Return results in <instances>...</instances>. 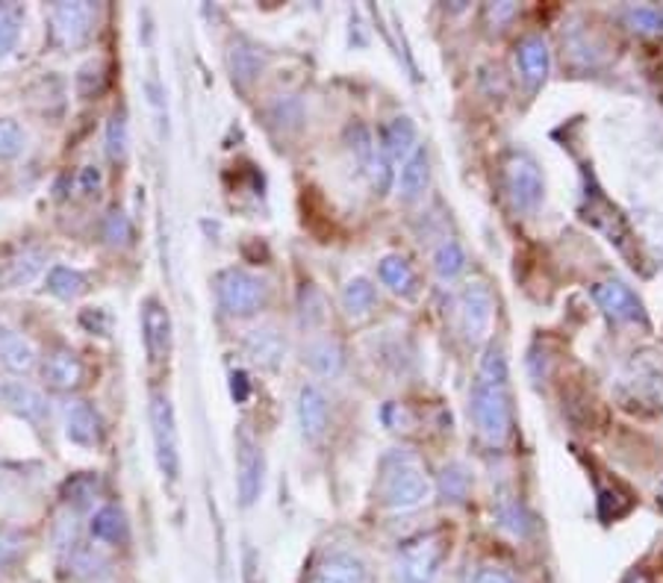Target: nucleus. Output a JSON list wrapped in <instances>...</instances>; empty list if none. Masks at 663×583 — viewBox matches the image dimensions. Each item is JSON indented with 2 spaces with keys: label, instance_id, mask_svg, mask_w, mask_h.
I'll list each match as a JSON object with an SVG mask.
<instances>
[{
  "label": "nucleus",
  "instance_id": "nucleus-9",
  "mask_svg": "<svg viewBox=\"0 0 663 583\" xmlns=\"http://www.w3.org/2000/svg\"><path fill=\"white\" fill-rule=\"evenodd\" d=\"M504 190L517 209H534L543 197V174L526 154L508 156L504 163Z\"/></svg>",
  "mask_w": 663,
  "mask_h": 583
},
{
  "label": "nucleus",
  "instance_id": "nucleus-13",
  "mask_svg": "<svg viewBox=\"0 0 663 583\" xmlns=\"http://www.w3.org/2000/svg\"><path fill=\"white\" fill-rule=\"evenodd\" d=\"M0 403L9 412H16L18 419L30 421V425H42L48 419V401L39 389L27 387L21 380H9L0 383Z\"/></svg>",
  "mask_w": 663,
  "mask_h": 583
},
{
  "label": "nucleus",
  "instance_id": "nucleus-16",
  "mask_svg": "<svg viewBox=\"0 0 663 583\" xmlns=\"http://www.w3.org/2000/svg\"><path fill=\"white\" fill-rule=\"evenodd\" d=\"M310 583H369V569L348 551H336L316 563Z\"/></svg>",
  "mask_w": 663,
  "mask_h": 583
},
{
  "label": "nucleus",
  "instance_id": "nucleus-21",
  "mask_svg": "<svg viewBox=\"0 0 663 583\" xmlns=\"http://www.w3.org/2000/svg\"><path fill=\"white\" fill-rule=\"evenodd\" d=\"M416 124L410 119H392L384 127V136H380V151L387 156L389 163H405L407 156L416 151Z\"/></svg>",
  "mask_w": 663,
  "mask_h": 583
},
{
  "label": "nucleus",
  "instance_id": "nucleus-1",
  "mask_svg": "<svg viewBox=\"0 0 663 583\" xmlns=\"http://www.w3.org/2000/svg\"><path fill=\"white\" fill-rule=\"evenodd\" d=\"M472 419L487 446H504L513 425L510 410V375L501 348H487L472 387Z\"/></svg>",
  "mask_w": 663,
  "mask_h": 583
},
{
  "label": "nucleus",
  "instance_id": "nucleus-46",
  "mask_svg": "<svg viewBox=\"0 0 663 583\" xmlns=\"http://www.w3.org/2000/svg\"><path fill=\"white\" fill-rule=\"evenodd\" d=\"M657 504H661V507H663V481H661V483H657Z\"/></svg>",
  "mask_w": 663,
  "mask_h": 583
},
{
  "label": "nucleus",
  "instance_id": "nucleus-2",
  "mask_svg": "<svg viewBox=\"0 0 663 583\" xmlns=\"http://www.w3.org/2000/svg\"><path fill=\"white\" fill-rule=\"evenodd\" d=\"M431 495V481L419 454L407 448H392L378 463V501L392 513H407L425 504Z\"/></svg>",
  "mask_w": 663,
  "mask_h": 583
},
{
  "label": "nucleus",
  "instance_id": "nucleus-40",
  "mask_svg": "<svg viewBox=\"0 0 663 583\" xmlns=\"http://www.w3.org/2000/svg\"><path fill=\"white\" fill-rule=\"evenodd\" d=\"M95 495H98V478H92V474H80V478L65 483V501H69V504L74 501L78 507H86Z\"/></svg>",
  "mask_w": 663,
  "mask_h": 583
},
{
  "label": "nucleus",
  "instance_id": "nucleus-12",
  "mask_svg": "<svg viewBox=\"0 0 663 583\" xmlns=\"http://www.w3.org/2000/svg\"><path fill=\"white\" fill-rule=\"evenodd\" d=\"M142 330H145V348L151 362H163L172 351V316L160 300H145L142 309Z\"/></svg>",
  "mask_w": 663,
  "mask_h": 583
},
{
  "label": "nucleus",
  "instance_id": "nucleus-25",
  "mask_svg": "<svg viewBox=\"0 0 663 583\" xmlns=\"http://www.w3.org/2000/svg\"><path fill=\"white\" fill-rule=\"evenodd\" d=\"M227 65H231L233 80L239 86H248L251 80H257V74L263 71V53L248 42H233L231 53H227Z\"/></svg>",
  "mask_w": 663,
  "mask_h": 583
},
{
  "label": "nucleus",
  "instance_id": "nucleus-14",
  "mask_svg": "<svg viewBox=\"0 0 663 583\" xmlns=\"http://www.w3.org/2000/svg\"><path fill=\"white\" fill-rule=\"evenodd\" d=\"M42 378L53 392H71V389H78L83 383L86 369H83V362H80V357L71 348H57L44 360Z\"/></svg>",
  "mask_w": 663,
  "mask_h": 583
},
{
  "label": "nucleus",
  "instance_id": "nucleus-7",
  "mask_svg": "<svg viewBox=\"0 0 663 583\" xmlns=\"http://www.w3.org/2000/svg\"><path fill=\"white\" fill-rule=\"evenodd\" d=\"M457 309H460V327H463L466 339L472 345L487 342L492 330V313H496V298H492L490 286L483 280L463 286Z\"/></svg>",
  "mask_w": 663,
  "mask_h": 583
},
{
  "label": "nucleus",
  "instance_id": "nucleus-35",
  "mask_svg": "<svg viewBox=\"0 0 663 583\" xmlns=\"http://www.w3.org/2000/svg\"><path fill=\"white\" fill-rule=\"evenodd\" d=\"M625 24L640 35H661L663 12L657 7H631L629 12H625Z\"/></svg>",
  "mask_w": 663,
  "mask_h": 583
},
{
  "label": "nucleus",
  "instance_id": "nucleus-10",
  "mask_svg": "<svg viewBox=\"0 0 663 583\" xmlns=\"http://www.w3.org/2000/svg\"><path fill=\"white\" fill-rule=\"evenodd\" d=\"M595 304L602 307V313L613 321H646L643 304L634 292L620 280H604L593 289Z\"/></svg>",
  "mask_w": 663,
  "mask_h": 583
},
{
  "label": "nucleus",
  "instance_id": "nucleus-26",
  "mask_svg": "<svg viewBox=\"0 0 663 583\" xmlns=\"http://www.w3.org/2000/svg\"><path fill=\"white\" fill-rule=\"evenodd\" d=\"M86 289H89V277L83 275V272H78V268L53 266L51 272H48V292L57 295V298L62 300L80 298Z\"/></svg>",
  "mask_w": 663,
  "mask_h": 583
},
{
  "label": "nucleus",
  "instance_id": "nucleus-18",
  "mask_svg": "<svg viewBox=\"0 0 663 583\" xmlns=\"http://www.w3.org/2000/svg\"><path fill=\"white\" fill-rule=\"evenodd\" d=\"M35 348L12 327H0V366L12 375H30L35 369Z\"/></svg>",
  "mask_w": 663,
  "mask_h": 583
},
{
  "label": "nucleus",
  "instance_id": "nucleus-23",
  "mask_svg": "<svg viewBox=\"0 0 663 583\" xmlns=\"http://www.w3.org/2000/svg\"><path fill=\"white\" fill-rule=\"evenodd\" d=\"M245 348H248L251 360L259 362V366H266V369H275L277 362L284 360V351H286L284 339H280V334L272 330V327L251 330V336L245 339Z\"/></svg>",
  "mask_w": 663,
  "mask_h": 583
},
{
  "label": "nucleus",
  "instance_id": "nucleus-22",
  "mask_svg": "<svg viewBox=\"0 0 663 583\" xmlns=\"http://www.w3.org/2000/svg\"><path fill=\"white\" fill-rule=\"evenodd\" d=\"M378 275L384 286H389V292H396L401 298H414L419 292V277H416L414 266L405 257H398V254H389V257L380 259Z\"/></svg>",
  "mask_w": 663,
  "mask_h": 583
},
{
  "label": "nucleus",
  "instance_id": "nucleus-47",
  "mask_svg": "<svg viewBox=\"0 0 663 583\" xmlns=\"http://www.w3.org/2000/svg\"><path fill=\"white\" fill-rule=\"evenodd\" d=\"M629 583H649V581H646V575H634Z\"/></svg>",
  "mask_w": 663,
  "mask_h": 583
},
{
  "label": "nucleus",
  "instance_id": "nucleus-11",
  "mask_svg": "<svg viewBox=\"0 0 663 583\" xmlns=\"http://www.w3.org/2000/svg\"><path fill=\"white\" fill-rule=\"evenodd\" d=\"M549 65H552V57H549V44L543 35H526L517 44V71L531 92L543 86L549 78Z\"/></svg>",
  "mask_w": 663,
  "mask_h": 583
},
{
  "label": "nucleus",
  "instance_id": "nucleus-28",
  "mask_svg": "<svg viewBox=\"0 0 663 583\" xmlns=\"http://www.w3.org/2000/svg\"><path fill=\"white\" fill-rule=\"evenodd\" d=\"M69 569L71 575H78L80 581H92V577L104 575L106 572V558L101 551H95L92 545H71L69 549Z\"/></svg>",
  "mask_w": 663,
  "mask_h": 583
},
{
  "label": "nucleus",
  "instance_id": "nucleus-37",
  "mask_svg": "<svg viewBox=\"0 0 663 583\" xmlns=\"http://www.w3.org/2000/svg\"><path fill=\"white\" fill-rule=\"evenodd\" d=\"M104 239L112 248H124L133 239V224L121 209H110L104 218Z\"/></svg>",
  "mask_w": 663,
  "mask_h": 583
},
{
  "label": "nucleus",
  "instance_id": "nucleus-4",
  "mask_svg": "<svg viewBox=\"0 0 663 583\" xmlns=\"http://www.w3.org/2000/svg\"><path fill=\"white\" fill-rule=\"evenodd\" d=\"M216 295L227 316H254L266 307L268 286L245 268H224L216 277Z\"/></svg>",
  "mask_w": 663,
  "mask_h": 583
},
{
  "label": "nucleus",
  "instance_id": "nucleus-24",
  "mask_svg": "<svg viewBox=\"0 0 663 583\" xmlns=\"http://www.w3.org/2000/svg\"><path fill=\"white\" fill-rule=\"evenodd\" d=\"M89 531H92V536L98 542H104V545H121V542L128 540V519L121 513V507L106 504L92 515Z\"/></svg>",
  "mask_w": 663,
  "mask_h": 583
},
{
  "label": "nucleus",
  "instance_id": "nucleus-38",
  "mask_svg": "<svg viewBox=\"0 0 663 583\" xmlns=\"http://www.w3.org/2000/svg\"><path fill=\"white\" fill-rule=\"evenodd\" d=\"M27 145V136L21 124L12 119H0V160H16Z\"/></svg>",
  "mask_w": 663,
  "mask_h": 583
},
{
  "label": "nucleus",
  "instance_id": "nucleus-36",
  "mask_svg": "<svg viewBox=\"0 0 663 583\" xmlns=\"http://www.w3.org/2000/svg\"><path fill=\"white\" fill-rule=\"evenodd\" d=\"M106 89V62L92 60L78 71V95L98 98Z\"/></svg>",
  "mask_w": 663,
  "mask_h": 583
},
{
  "label": "nucleus",
  "instance_id": "nucleus-31",
  "mask_svg": "<svg viewBox=\"0 0 663 583\" xmlns=\"http://www.w3.org/2000/svg\"><path fill=\"white\" fill-rule=\"evenodd\" d=\"M469 489H472V478L466 472L463 466H446L440 474V495L442 501H451V504H460L469 495Z\"/></svg>",
  "mask_w": 663,
  "mask_h": 583
},
{
  "label": "nucleus",
  "instance_id": "nucleus-5",
  "mask_svg": "<svg viewBox=\"0 0 663 583\" xmlns=\"http://www.w3.org/2000/svg\"><path fill=\"white\" fill-rule=\"evenodd\" d=\"M151 433H154V451L160 472L169 481H177V474H181V437H177L174 407L163 392L151 395Z\"/></svg>",
  "mask_w": 663,
  "mask_h": 583
},
{
  "label": "nucleus",
  "instance_id": "nucleus-43",
  "mask_svg": "<svg viewBox=\"0 0 663 583\" xmlns=\"http://www.w3.org/2000/svg\"><path fill=\"white\" fill-rule=\"evenodd\" d=\"M519 12V7L517 3H490V7H487V18H490L492 21V27H504L510 21V18L517 16Z\"/></svg>",
  "mask_w": 663,
  "mask_h": 583
},
{
  "label": "nucleus",
  "instance_id": "nucleus-39",
  "mask_svg": "<svg viewBox=\"0 0 663 583\" xmlns=\"http://www.w3.org/2000/svg\"><path fill=\"white\" fill-rule=\"evenodd\" d=\"M499 524L504 531H510L513 536H526L528 533V515L522 513V507L510 498H501L499 501Z\"/></svg>",
  "mask_w": 663,
  "mask_h": 583
},
{
  "label": "nucleus",
  "instance_id": "nucleus-19",
  "mask_svg": "<svg viewBox=\"0 0 663 583\" xmlns=\"http://www.w3.org/2000/svg\"><path fill=\"white\" fill-rule=\"evenodd\" d=\"M428 181H431V168H428V154L422 147H416L414 154L407 156L401 163V174H398V195L405 204H414L428 190Z\"/></svg>",
  "mask_w": 663,
  "mask_h": 583
},
{
  "label": "nucleus",
  "instance_id": "nucleus-42",
  "mask_svg": "<svg viewBox=\"0 0 663 583\" xmlns=\"http://www.w3.org/2000/svg\"><path fill=\"white\" fill-rule=\"evenodd\" d=\"M80 325L86 327L89 334H110V318H106L104 309H83L80 313Z\"/></svg>",
  "mask_w": 663,
  "mask_h": 583
},
{
  "label": "nucleus",
  "instance_id": "nucleus-33",
  "mask_svg": "<svg viewBox=\"0 0 663 583\" xmlns=\"http://www.w3.org/2000/svg\"><path fill=\"white\" fill-rule=\"evenodd\" d=\"M130 133H128V115L124 112H112L106 121V154L112 163H121L128 156Z\"/></svg>",
  "mask_w": 663,
  "mask_h": 583
},
{
  "label": "nucleus",
  "instance_id": "nucleus-32",
  "mask_svg": "<svg viewBox=\"0 0 663 583\" xmlns=\"http://www.w3.org/2000/svg\"><path fill=\"white\" fill-rule=\"evenodd\" d=\"M24 545L27 536L21 528H12V524H3V528H0V575H7L9 569L21 560Z\"/></svg>",
  "mask_w": 663,
  "mask_h": 583
},
{
  "label": "nucleus",
  "instance_id": "nucleus-27",
  "mask_svg": "<svg viewBox=\"0 0 663 583\" xmlns=\"http://www.w3.org/2000/svg\"><path fill=\"white\" fill-rule=\"evenodd\" d=\"M304 360L310 366L316 375H325V378H334L343 369V351H339V345L330 342V339H319V342H313L307 351H304Z\"/></svg>",
  "mask_w": 663,
  "mask_h": 583
},
{
  "label": "nucleus",
  "instance_id": "nucleus-45",
  "mask_svg": "<svg viewBox=\"0 0 663 583\" xmlns=\"http://www.w3.org/2000/svg\"><path fill=\"white\" fill-rule=\"evenodd\" d=\"M231 392L236 401H245L248 398V378H245V371H233L231 375Z\"/></svg>",
  "mask_w": 663,
  "mask_h": 583
},
{
  "label": "nucleus",
  "instance_id": "nucleus-3",
  "mask_svg": "<svg viewBox=\"0 0 663 583\" xmlns=\"http://www.w3.org/2000/svg\"><path fill=\"white\" fill-rule=\"evenodd\" d=\"M446 554L448 533L442 528L416 533L407 542H401V549H398L396 566H392L396 583H434L440 575Z\"/></svg>",
  "mask_w": 663,
  "mask_h": 583
},
{
  "label": "nucleus",
  "instance_id": "nucleus-34",
  "mask_svg": "<svg viewBox=\"0 0 663 583\" xmlns=\"http://www.w3.org/2000/svg\"><path fill=\"white\" fill-rule=\"evenodd\" d=\"M21 24H24V12L18 7L0 9V60H7L9 53L16 51L18 35H21Z\"/></svg>",
  "mask_w": 663,
  "mask_h": 583
},
{
  "label": "nucleus",
  "instance_id": "nucleus-30",
  "mask_svg": "<svg viewBox=\"0 0 663 583\" xmlns=\"http://www.w3.org/2000/svg\"><path fill=\"white\" fill-rule=\"evenodd\" d=\"M466 268V254L460 248V242L455 239H442L440 248L434 250V272L440 280H457V277L463 275Z\"/></svg>",
  "mask_w": 663,
  "mask_h": 583
},
{
  "label": "nucleus",
  "instance_id": "nucleus-15",
  "mask_svg": "<svg viewBox=\"0 0 663 583\" xmlns=\"http://www.w3.org/2000/svg\"><path fill=\"white\" fill-rule=\"evenodd\" d=\"M65 437L80 448H95L104 437V421L89 401H74L65 410Z\"/></svg>",
  "mask_w": 663,
  "mask_h": 583
},
{
  "label": "nucleus",
  "instance_id": "nucleus-17",
  "mask_svg": "<svg viewBox=\"0 0 663 583\" xmlns=\"http://www.w3.org/2000/svg\"><path fill=\"white\" fill-rule=\"evenodd\" d=\"M298 425L307 442H319L328 433V398L319 387H302L298 392Z\"/></svg>",
  "mask_w": 663,
  "mask_h": 583
},
{
  "label": "nucleus",
  "instance_id": "nucleus-8",
  "mask_svg": "<svg viewBox=\"0 0 663 583\" xmlns=\"http://www.w3.org/2000/svg\"><path fill=\"white\" fill-rule=\"evenodd\" d=\"M263 451H259L257 439L251 437L248 428L236 430V489H239V501L251 507L263 492Z\"/></svg>",
  "mask_w": 663,
  "mask_h": 583
},
{
  "label": "nucleus",
  "instance_id": "nucleus-41",
  "mask_svg": "<svg viewBox=\"0 0 663 583\" xmlns=\"http://www.w3.org/2000/svg\"><path fill=\"white\" fill-rule=\"evenodd\" d=\"M101 186H104V174H101L98 165H83V168L78 172V177H74V190H78V195L83 197L98 195Z\"/></svg>",
  "mask_w": 663,
  "mask_h": 583
},
{
  "label": "nucleus",
  "instance_id": "nucleus-6",
  "mask_svg": "<svg viewBox=\"0 0 663 583\" xmlns=\"http://www.w3.org/2000/svg\"><path fill=\"white\" fill-rule=\"evenodd\" d=\"M98 21V7L78 0V3H57L51 9V39L62 51H78L92 39Z\"/></svg>",
  "mask_w": 663,
  "mask_h": 583
},
{
  "label": "nucleus",
  "instance_id": "nucleus-20",
  "mask_svg": "<svg viewBox=\"0 0 663 583\" xmlns=\"http://www.w3.org/2000/svg\"><path fill=\"white\" fill-rule=\"evenodd\" d=\"M42 268H44V250L24 248L21 254H16V257L9 259L7 266L0 268V286H3V289H18V286L33 284Z\"/></svg>",
  "mask_w": 663,
  "mask_h": 583
},
{
  "label": "nucleus",
  "instance_id": "nucleus-29",
  "mask_svg": "<svg viewBox=\"0 0 663 583\" xmlns=\"http://www.w3.org/2000/svg\"><path fill=\"white\" fill-rule=\"evenodd\" d=\"M378 304V292H375V286L366 280V277H354V280H348L343 289V307L348 316L360 318L366 316V313H371V307Z\"/></svg>",
  "mask_w": 663,
  "mask_h": 583
},
{
  "label": "nucleus",
  "instance_id": "nucleus-44",
  "mask_svg": "<svg viewBox=\"0 0 663 583\" xmlns=\"http://www.w3.org/2000/svg\"><path fill=\"white\" fill-rule=\"evenodd\" d=\"M475 583H517V581H513V575L504 572V569L483 566L481 572H478V577H475Z\"/></svg>",
  "mask_w": 663,
  "mask_h": 583
}]
</instances>
